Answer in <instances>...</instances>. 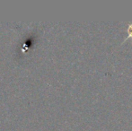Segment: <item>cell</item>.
<instances>
[{
  "label": "cell",
  "instance_id": "obj_1",
  "mask_svg": "<svg viewBox=\"0 0 132 131\" xmlns=\"http://www.w3.org/2000/svg\"><path fill=\"white\" fill-rule=\"evenodd\" d=\"M128 32H129V36H128L127 39L129 38H131L132 39V23H130V24L129 25V29H128ZM126 39V40H127Z\"/></svg>",
  "mask_w": 132,
  "mask_h": 131
}]
</instances>
